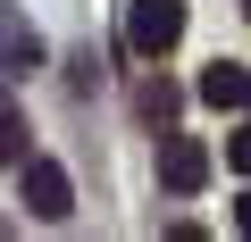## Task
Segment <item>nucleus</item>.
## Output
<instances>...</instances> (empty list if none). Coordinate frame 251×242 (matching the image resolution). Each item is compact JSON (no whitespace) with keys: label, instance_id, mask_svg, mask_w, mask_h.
<instances>
[{"label":"nucleus","instance_id":"obj_10","mask_svg":"<svg viewBox=\"0 0 251 242\" xmlns=\"http://www.w3.org/2000/svg\"><path fill=\"white\" fill-rule=\"evenodd\" d=\"M243 17H251V0H243Z\"/></svg>","mask_w":251,"mask_h":242},{"label":"nucleus","instance_id":"obj_3","mask_svg":"<svg viewBox=\"0 0 251 242\" xmlns=\"http://www.w3.org/2000/svg\"><path fill=\"white\" fill-rule=\"evenodd\" d=\"M159 184H168V192H201V184H209V151H201L193 134H168V142H159Z\"/></svg>","mask_w":251,"mask_h":242},{"label":"nucleus","instance_id":"obj_9","mask_svg":"<svg viewBox=\"0 0 251 242\" xmlns=\"http://www.w3.org/2000/svg\"><path fill=\"white\" fill-rule=\"evenodd\" d=\"M234 217H243V234H251V192H243V209H234Z\"/></svg>","mask_w":251,"mask_h":242},{"label":"nucleus","instance_id":"obj_2","mask_svg":"<svg viewBox=\"0 0 251 242\" xmlns=\"http://www.w3.org/2000/svg\"><path fill=\"white\" fill-rule=\"evenodd\" d=\"M17 167H25V209H34L42 225H67V209H75L67 167H59V159H17Z\"/></svg>","mask_w":251,"mask_h":242},{"label":"nucleus","instance_id":"obj_6","mask_svg":"<svg viewBox=\"0 0 251 242\" xmlns=\"http://www.w3.org/2000/svg\"><path fill=\"white\" fill-rule=\"evenodd\" d=\"M134 109H143V117H151V126H159V134H168V126H176V109H184V92H176V84H168V75H151V84H143V92H134Z\"/></svg>","mask_w":251,"mask_h":242},{"label":"nucleus","instance_id":"obj_1","mask_svg":"<svg viewBox=\"0 0 251 242\" xmlns=\"http://www.w3.org/2000/svg\"><path fill=\"white\" fill-rule=\"evenodd\" d=\"M126 42H134V59H168L184 42V0H134L126 9Z\"/></svg>","mask_w":251,"mask_h":242},{"label":"nucleus","instance_id":"obj_4","mask_svg":"<svg viewBox=\"0 0 251 242\" xmlns=\"http://www.w3.org/2000/svg\"><path fill=\"white\" fill-rule=\"evenodd\" d=\"M0 67H9V75H34V67H42V34H34L17 9H0Z\"/></svg>","mask_w":251,"mask_h":242},{"label":"nucleus","instance_id":"obj_5","mask_svg":"<svg viewBox=\"0 0 251 242\" xmlns=\"http://www.w3.org/2000/svg\"><path fill=\"white\" fill-rule=\"evenodd\" d=\"M201 100H209V109H251V75H243V67H226V59H218V67H209V75H201Z\"/></svg>","mask_w":251,"mask_h":242},{"label":"nucleus","instance_id":"obj_7","mask_svg":"<svg viewBox=\"0 0 251 242\" xmlns=\"http://www.w3.org/2000/svg\"><path fill=\"white\" fill-rule=\"evenodd\" d=\"M0 159H25V117L0 100Z\"/></svg>","mask_w":251,"mask_h":242},{"label":"nucleus","instance_id":"obj_8","mask_svg":"<svg viewBox=\"0 0 251 242\" xmlns=\"http://www.w3.org/2000/svg\"><path fill=\"white\" fill-rule=\"evenodd\" d=\"M226 167H234V176H251V126H243V134L226 142Z\"/></svg>","mask_w":251,"mask_h":242}]
</instances>
